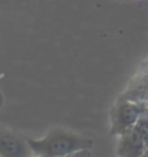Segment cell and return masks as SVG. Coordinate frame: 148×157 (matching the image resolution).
Returning a JSON list of instances; mask_svg holds the SVG:
<instances>
[{
	"instance_id": "6da1fadb",
	"label": "cell",
	"mask_w": 148,
	"mask_h": 157,
	"mask_svg": "<svg viewBox=\"0 0 148 157\" xmlns=\"http://www.w3.org/2000/svg\"><path fill=\"white\" fill-rule=\"evenodd\" d=\"M33 155L44 157H64L77 155L78 152H88L94 147V140L66 128L55 127L42 139L27 138Z\"/></svg>"
},
{
	"instance_id": "7a4b0ae2",
	"label": "cell",
	"mask_w": 148,
	"mask_h": 157,
	"mask_svg": "<svg viewBox=\"0 0 148 157\" xmlns=\"http://www.w3.org/2000/svg\"><path fill=\"white\" fill-rule=\"evenodd\" d=\"M144 113H148V103H139L118 98L109 113L111 134L121 135L125 131L133 128L139 117Z\"/></svg>"
},
{
	"instance_id": "3957f363",
	"label": "cell",
	"mask_w": 148,
	"mask_h": 157,
	"mask_svg": "<svg viewBox=\"0 0 148 157\" xmlns=\"http://www.w3.org/2000/svg\"><path fill=\"white\" fill-rule=\"evenodd\" d=\"M31 155L33 151L27 143V136L0 125V156L25 157Z\"/></svg>"
},
{
	"instance_id": "277c9868",
	"label": "cell",
	"mask_w": 148,
	"mask_h": 157,
	"mask_svg": "<svg viewBox=\"0 0 148 157\" xmlns=\"http://www.w3.org/2000/svg\"><path fill=\"white\" fill-rule=\"evenodd\" d=\"M119 98L139 103H148V61L139 68Z\"/></svg>"
},
{
	"instance_id": "5b68a950",
	"label": "cell",
	"mask_w": 148,
	"mask_h": 157,
	"mask_svg": "<svg viewBox=\"0 0 148 157\" xmlns=\"http://www.w3.org/2000/svg\"><path fill=\"white\" fill-rule=\"evenodd\" d=\"M118 136H119L118 144H117L118 156H127V157L144 156L146 149H147L146 144L135 127L125 131L123 134H121Z\"/></svg>"
},
{
	"instance_id": "8992f818",
	"label": "cell",
	"mask_w": 148,
	"mask_h": 157,
	"mask_svg": "<svg viewBox=\"0 0 148 157\" xmlns=\"http://www.w3.org/2000/svg\"><path fill=\"white\" fill-rule=\"evenodd\" d=\"M138 132L140 134L142 139H143V142L146 144V151H148V113H144L139 117V120L136 121L135 126H134Z\"/></svg>"
},
{
	"instance_id": "52a82bcc",
	"label": "cell",
	"mask_w": 148,
	"mask_h": 157,
	"mask_svg": "<svg viewBox=\"0 0 148 157\" xmlns=\"http://www.w3.org/2000/svg\"><path fill=\"white\" fill-rule=\"evenodd\" d=\"M3 101H4V99H3L2 92H0V108H2V105H3Z\"/></svg>"
}]
</instances>
